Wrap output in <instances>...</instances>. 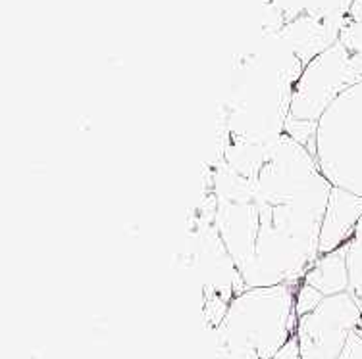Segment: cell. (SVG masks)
<instances>
[{"instance_id": "obj_1", "label": "cell", "mask_w": 362, "mask_h": 359, "mask_svg": "<svg viewBox=\"0 0 362 359\" xmlns=\"http://www.w3.org/2000/svg\"><path fill=\"white\" fill-rule=\"evenodd\" d=\"M334 185L316 158L281 135L251 175L226 162L214 179V227L247 288L300 284L320 256Z\"/></svg>"}, {"instance_id": "obj_2", "label": "cell", "mask_w": 362, "mask_h": 359, "mask_svg": "<svg viewBox=\"0 0 362 359\" xmlns=\"http://www.w3.org/2000/svg\"><path fill=\"white\" fill-rule=\"evenodd\" d=\"M303 62L278 31H262L237 58L230 83V140L266 145L286 135Z\"/></svg>"}, {"instance_id": "obj_3", "label": "cell", "mask_w": 362, "mask_h": 359, "mask_svg": "<svg viewBox=\"0 0 362 359\" xmlns=\"http://www.w3.org/2000/svg\"><path fill=\"white\" fill-rule=\"evenodd\" d=\"M314 158L334 187L362 196V81L339 95L324 111Z\"/></svg>"}, {"instance_id": "obj_4", "label": "cell", "mask_w": 362, "mask_h": 359, "mask_svg": "<svg viewBox=\"0 0 362 359\" xmlns=\"http://www.w3.org/2000/svg\"><path fill=\"white\" fill-rule=\"evenodd\" d=\"M361 81L353 56L337 41L305 66L293 90L289 118L318 123L335 98Z\"/></svg>"}, {"instance_id": "obj_5", "label": "cell", "mask_w": 362, "mask_h": 359, "mask_svg": "<svg viewBox=\"0 0 362 359\" xmlns=\"http://www.w3.org/2000/svg\"><path fill=\"white\" fill-rule=\"evenodd\" d=\"M362 319L361 305L349 292L326 296L314 311L300 319L305 359H335Z\"/></svg>"}, {"instance_id": "obj_6", "label": "cell", "mask_w": 362, "mask_h": 359, "mask_svg": "<svg viewBox=\"0 0 362 359\" xmlns=\"http://www.w3.org/2000/svg\"><path fill=\"white\" fill-rule=\"evenodd\" d=\"M362 217V196L334 187L329 193L320 231V256L341 248L351 241Z\"/></svg>"}, {"instance_id": "obj_7", "label": "cell", "mask_w": 362, "mask_h": 359, "mask_svg": "<svg viewBox=\"0 0 362 359\" xmlns=\"http://www.w3.org/2000/svg\"><path fill=\"white\" fill-rule=\"evenodd\" d=\"M343 23L332 20H318L300 16L295 20L287 21L278 33L284 37V41L291 47L303 66H307L322 52H326L329 47H334L339 41Z\"/></svg>"}, {"instance_id": "obj_8", "label": "cell", "mask_w": 362, "mask_h": 359, "mask_svg": "<svg viewBox=\"0 0 362 359\" xmlns=\"http://www.w3.org/2000/svg\"><path fill=\"white\" fill-rule=\"evenodd\" d=\"M303 283L310 284L324 296H335L349 291L347 244L329 254L318 256L314 265L307 271Z\"/></svg>"}, {"instance_id": "obj_9", "label": "cell", "mask_w": 362, "mask_h": 359, "mask_svg": "<svg viewBox=\"0 0 362 359\" xmlns=\"http://www.w3.org/2000/svg\"><path fill=\"white\" fill-rule=\"evenodd\" d=\"M351 4L353 0H274L270 8L279 16L284 28L287 21L300 16L345 23Z\"/></svg>"}, {"instance_id": "obj_10", "label": "cell", "mask_w": 362, "mask_h": 359, "mask_svg": "<svg viewBox=\"0 0 362 359\" xmlns=\"http://www.w3.org/2000/svg\"><path fill=\"white\" fill-rule=\"evenodd\" d=\"M339 42L347 49L349 54L353 56L356 69L362 75V0H353V4L349 8L347 18L339 33Z\"/></svg>"}, {"instance_id": "obj_11", "label": "cell", "mask_w": 362, "mask_h": 359, "mask_svg": "<svg viewBox=\"0 0 362 359\" xmlns=\"http://www.w3.org/2000/svg\"><path fill=\"white\" fill-rule=\"evenodd\" d=\"M347 271L349 294L362 310V217L355 229V235L347 242Z\"/></svg>"}, {"instance_id": "obj_12", "label": "cell", "mask_w": 362, "mask_h": 359, "mask_svg": "<svg viewBox=\"0 0 362 359\" xmlns=\"http://www.w3.org/2000/svg\"><path fill=\"white\" fill-rule=\"evenodd\" d=\"M284 133L289 138H293L297 145L307 148L313 156H316V133H318V123L316 121H303V119L287 118Z\"/></svg>"}, {"instance_id": "obj_13", "label": "cell", "mask_w": 362, "mask_h": 359, "mask_svg": "<svg viewBox=\"0 0 362 359\" xmlns=\"http://www.w3.org/2000/svg\"><path fill=\"white\" fill-rule=\"evenodd\" d=\"M324 298L326 296L316 291L314 286L307 283H300L297 286V294H295V311H297V315L305 317L307 313L314 311L322 304Z\"/></svg>"}]
</instances>
